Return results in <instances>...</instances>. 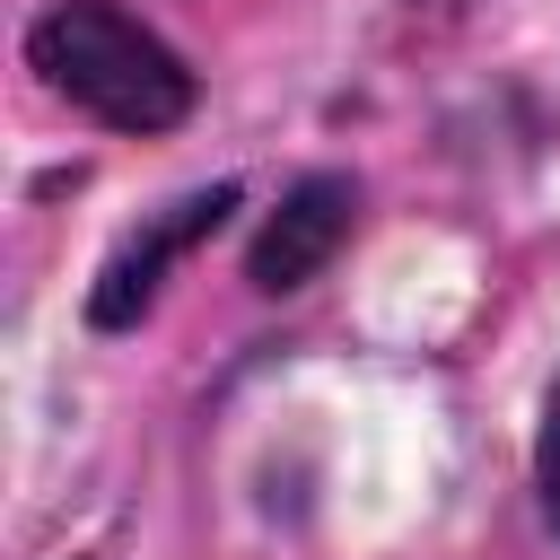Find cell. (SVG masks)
Instances as JSON below:
<instances>
[{"mask_svg": "<svg viewBox=\"0 0 560 560\" xmlns=\"http://www.w3.org/2000/svg\"><path fill=\"white\" fill-rule=\"evenodd\" d=\"M26 61L44 70L52 96H70L114 131H175L192 114V70L175 61V44H158L114 0H52L26 26Z\"/></svg>", "mask_w": 560, "mask_h": 560, "instance_id": "obj_1", "label": "cell"}, {"mask_svg": "<svg viewBox=\"0 0 560 560\" xmlns=\"http://www.w3.org/2000/svg\"><path fill=\"white\" fill-rule=\"evenodd\" d=\"M228 210H236V184H210V192H184L175 210H158L140 236H122V245H114V262L96 271V298H88V315H96L105 332H122V324H131V315L158 298V271H166L184 245H201V236H210Z\"/></svg>", "mask_w": 560, "mask_h": 560, "instance_id": "obj_2", "label": "cell"}, {"mask_svg": "<svg viewBox=\"0 0 560 560\" xmlns=\"http://www.w3.org/2000/svg\"><path fill=\"white\" fill-rule=\"evenodd\" d=\"M350 210H359V192H350V175H306L271 219H262V236H254V254H245V271H254V289L262 298H280V289H306L324 262H332V245L350 236Z\"/></svg>", "mask_w": 560, "mask_h": 560, "instance_id": "obj_3", "label": "cell"}, {"mask_svg": "<svg viewBox=\"0 0 560 560\" xmlns=\"http://www.w3.org/2000/svg\"><path fill=\"white\" fill-rule=\"evenodd\" d=\"M534 481H542V516L560 525V376H551V402H542V438H534Z\"/></svg>", "mask_w": 560, "mask_h": 560, "instance_id": "obj_4", "label": "cell"}]
</instances>
